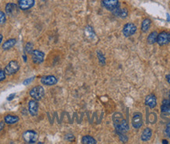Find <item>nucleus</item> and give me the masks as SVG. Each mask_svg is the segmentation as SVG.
I'll list each match as a JSON object with an SVG mask.
<instances>
[{
    "label": "nucleus",
    "instance_id": "f257e3e1",
    "mask_svg": "<svg viewBox=\"0 0 170 144\" xmlns=\"http://www.w3.org/2000/svg\"><path fill=\"white\" fill-rule=\"evenodd\" d=\"M113 122L117 132L124 133L128 132L129 129L127 121L125 119L123 114L121 113H115L113 115Z\"/></svg>",
    "mask_w": 170,
    "mask_h": 144
},
{
    "label": "nucleus",
    "instance_id": "f03ea898",
    "mask_svg": "<svg viewBox=\"0 0 170 144\" xmlns=\"http://www.w3.org/2000/svg\"><path fill=\"white\" fill-rule=\"evenodd\" d=\"M29 95L32 98H33L36 101H40L44 97V89L42 86L39 85L36 87H34L30 91Z\"/></svg>",
    "mask_w": 170,
    "mask_h": 144
},
{
    "label": "nucleus",
    "instance_id": "7ed1b4c3",
    "mask_svg": "<svg viewBox=\"0 0 170 144\" xmlns=\"http://www.w3.org/2000/svg\"><path fill=\"white\" fill-rule=\"evenodd\" d=\"M20 69V65L17 61H10L8 65L5 67V72L7 75H13L18 72Z\"/></svg>",
    "mask_w": 170,
    "mask_h": 144
},
{
    "label": "nucleus",
    "instance_id": "20e7f679",
    "mask_svg": "<svg viewBox=\"0 0 170 144\" xmlns=\"http://www.w3.org/2000/svg\"><path fill=\"white\" fill-rule=\"evenodd\" d=\"M38 135L35 131L29 130L23 133V139L28 143H35L37 140Z\"/></svg>",
    "mask_w": 170,
    "mask_h": 144
},
{
    "label": "nucleus",
    "instance_id": "39448f33",
    "mask_svg": "<svg viewBox=\"0 0 170 144\" xmlns=\"http://www.w3.org/2000/svg\"><path fill=\"white\" fill-rule=\"evenodd\" d=\"M102 4L107 10L111 12L120 7L118 0H102Z\"/></svg>",
    "mask_w": 170,
    "mask_h": 144
},
{
    "label": "nucleus",
    "instance_id": "423d86ee",
    "mask_svg": "<svg viewBox=\"0 0 170 144\" xmlns=\"http://www.w3.org/2000/svg\"><path fill=\"white\" fill-rule=\"evenodd\" d=\"M137 31V27L133 23H127L123 28V34L126 37L134 35Z\"/></svg>",
    "mask_w": 170,
    "mask_h": 144
},
{
    "label": "nucleus",
    "instance_id": "0eeeda50",
    "mask_svg": "<svg viewBox=\"0 0 170 144\" xmlns=\"http://www.w3.org/2000/svg\"><path fill=\"white\" fill-rule=\"evenodd\" d=\"M132 124L133 128H140L143 125V115L140 113H135L132 120Z\"/></svg>",
    "mask_w": 170,
    "mask_h": 144
},
{
    "label": "nucleus",
    "instance_id": "6e6552de",
    "mask_svg": "<svg viewBox=\"0 0 170 144\" xmlns=\"http://www.w3.org/2000/svg\"><path fill=\"white\" fill-rule=\"evenodd\" d=\"M32 59L35 64L42 63L44 60V53L40 50H33L32 53Z\"/></svg>",
    "mask_w": 170,
    "mask_h": 144
},
{
    "label": "nucleus",
    "instance_id": "1a4fd4ad",
    "mask_svg": "<svg viewBox=\"0 0 170 144\" xmlns=\"http://www.w3.org/2000/svg\"><path fill=\"white\" fill-rule=\"evenodd\" d=\"M18 8L19 7L17 4L14 2H10V3H7L6 6V12L9 16H15L16 14H18Z\"/></svg>",
    "mask_w": 170,
    "mask_h": 144
},
{
    "label": "nucleus",
    "instance_id": "9d476101",
    "mask_svg": "<svg viewBox=\"0 0 170 144\" xmlns=\"http://www.w3.org/2000/svg\"><path fill=\"white\" fill-rule=\"evenodd\" d=\"M35 0H18V7L22 10H27L33 7Z\"/></svg>",
    "mask_w": 170,
    "mask_h": 144
},
{
    "label": "nucleus",
    "instance_id": "9b49d317",
    "mask_svg": "<svg viewBox=\"0 0 170 144\" xmlns=\"http://www.w3.org/2000/svg\"><path fill=\"white\" fill-rule=\"evenodd\" d=\"M39 110V104L36 100H31L29 102V112L32 116H36L38 114Z\"/></svg>",
    "mask_w": 170,
    "mask_h": 144
},
{
    "label": "nucleus",
    "instance_id": "f8f14e48",
    "mask_svg": "<svg viewBox=\"0 0 170 144\" xmlns=\"http://www.w3.org/2000/svg\"><path fill=\"white\" fill-rule=\"evenodd\" d=\"M58 79L54 76H47L41 78V83L46 86H53L56 84Z\"/></svg>",
    "mask_w": 170,
    "mask_h": 144
},
{
    "label": "nucleus",
    "instance_id": "ddd939ff",
    "mask_svg": "<svg viewBox=\"0 0 170 144\" xmlns=\"http://www.w3.org/2000/svg\"><path fill=\"white\" fill-rule=\"evenodd\" d=\"M157 43L160 46H164L169 43V34L166 32H162L158 35Z\"/></svg>",
    "mask_w": 170,
    "mask_h": 144
},
{
    "label": "nucleus",
    "instance_id": "4468645a",
    "mask_svg": "<svg viewBox=\"0 0 170 144\" xmlns=\"http://www.w3.org/2000/svg\"><path fill=\"white\" fill-rule=\"evenodd\" d=\"M146 106L150 107V109H154L157 106V98L155 95H149L145 99Z\"/></svg>",
    "mask_w": 170,
    "mask_h": 144
},
{
    "label": "nucleus",
    "instance_id": "2eb2a0df",
    "mask_svg": "<svg viewBox=\"0 0 170 144\" xmlns=\"http://www.w3.org/2000/svg\"><path fill=\"white\" fill-rule=\"evenodd\" d=\"M161 113L165 115H170V100L165 99L162 102L161 106Z\"/></svg>",
    "mask_w": 170,
    "mask_h": 144
},
{
    "label": "nucleus",
    "instance_id": "dca6fc26",
    "mask_svg": "<svg viewBox=\"0 0 170 144\" xmlns=\"http://www.w3.org/2000/svg\"><path fill=\"white\" fill-rule=\"evenodd\" d=\"M113 14L117 17H119L121 18H126L128 15V11L126 8H124V9H121V7H118L115 10L113 11Z\"/></svg>",
    "mask_w": 170,
    "mask_h": 144
},
{
    "label": "nucleus",
    "instance_id": "f3484780",
    "mask_svg": "<svg viewBox=\"0 0 170 144\" xmlns=\"http://www.w3.org/2000/svg\"><path fill=\"white\" fill-rule=\"evenodd\" d=\"M19 121V117L18 116H14V115H7L4 117L5 123L7 124H14Z\"/></svg>",
    "mask_w": 170,
    "mask_h": 144
},
{
    "label": "nucleus",
    "instance_id": "a211bd4d",
    "mask_svg": "<svg viewBox=\"0 0 170 144\" xmlns=\"http://www.w3.org/2000/svg\"><path fill=\"white\" fill-rule=\"evenodd\" d=\"M151 135H152V131H151V129L149 128H145V129L143 130V132H142L141 140H143V141H144V142L148 141V140H150Z\"/></svg>",
    "mask_w": 170,
    "mask_h": 144
},
{
    "label": "nucleus",
    "instance_id": "6ab92c4d",
    "mask_svg": "<svg viewBox=\"0 0 170 144\" xmlns=\"http://www.w3.org/2000/svg\"><path fill=\"white\" fill-rule=\"evenodd\" d=\"M17 43V40L15 39H10L8 40H7L3 44H2V50H7L12 48Z\"/></svg>",
    "mask_w": 170,
    "mask_h": 144
},
{
    "label": "nucleus",
    "instance_id": "aec40b11",
    "mask_svg": "<svg viewBox=\"0 0 170 144\" xmlns=\"http://www.w3.org/2000/svg\"><path fill=\"white\" fill-rule=\"evenodd\" d=\"M150 25H151V20L148 18H146L143 20L141 25V30L143 32H147L149 30L150 27Z\"/></svg>",
    "mask_w": 170,
    "mask_h": 144
},
{
    "label": "nucleus",
    "instance_id": "412c9836",
    "mask_svg": "<svg viewBox=\"0 0 170 144\" xmlns=\"http://www.w3.org/2000/svg\"><path fill=\"white\" fill-rule=\"evenodd\" d=\"M85 35L90 39H93L95 38V33L94 32V29L91 26L86 27V29H85Z\"/></svg>",
    "mask_w": 170,
    "mask_h": 144
},
{
    "label": "nucleus",
    "instance_id": "4be33fe9",
    "mask_svg": "<svg viewBox=\"0 0 170 144\" xmlns=\"http://www.w3.org/2000/svg\"><path fill=\"white\" fill-rule=\"evenodd\" d=\"M82 143L84 144H95L97 143L96 140L90 135H85L82 138Z\"/></svg>",
    "mask_w": 170,
    "mask_h": 144
},
{
    "label": "nucleus",
    "instance_id": "5701e85b",
    "mask_svg": "<svg viewBox=\"0 0 170 144\" xmlns=\"http://www.w3.org/2000/svg\"><path fill=\"white\" fill-rule=\"evenodd\" d=\"M158 32H153L148 36L147 37V43L149 44H154L157 42V38H158Z\"/></svg>",
    "mask_w": 170,
    "mask_h": 144
},
{
    "label": "nucleus",
    "instance_id": "b1692460",
    "mask_svg": "<svg viewBox=\"0 0 170 144\" xmlns=\"http://www.w3.org/2000/svg\"><path fill=\"white\" fill-rule=\"evenodd\" d=\"M97 56H98V58L99 60V62H100L102 65H105L106 64V58L104 55H103V53H101L100 51L97 52Z\"/></svg>",
    "mask_w": 170,
    "mask_h": 144
},
{
    "label": "nucleus",
    "instance_id": "393cba45",
    "mask_svg": "<svg viewBox=\"0 0 170 144\" xmlns=\"http://www.w3.org/2000/svg\"><path fill=\"white\" fill-rule=\"evenodd\" d=\"M25 50L28 54H32V51H33V44L32 43H28L25 46Z\"/></svg>",
    "mask_w": 170,
    "mask_h": 144
},
{
    "label": "nucleus",
    "instance_id": "a878e982",
    "mask_svg": "<svg viewBox=\"0 0 170 144\" xmlns=\"http://www.w3.org/2000/svg\"><path fill=\"white\" fill-rule=\"evenodd\" d=\"M117 132V135H118L120 140L122 141L123 143H126L128 141V137L125 135H124L123 132Z\"/></svg>",
    "mask_w": 170,
    "mask_h": 144
},
{
    "label": "nucleus",
    "instance_id": "bb28decb",
    "mask_svg": "<svg viewBox=\"0 0 170 144\" xmlns=\"http://www.w3.org/2000/svg\"><path fill=\"white\" fill-rule=\"evenodd\" d=\"M7 18H6V14L2 11L0 10V25H3L6 22Z\"/></svg>",
    "mask_w": 170,
    "mask_h": 144
},
{
    "label": "nucleus",
    "instance_id": "cd10ccee",
    "mask_svg": "<svg viewBox=\"0 0 170 144\" xmlns=\"http://www.w3.org/2000/svg\"><path fill=\"white\" fill-rule=\"evenodd\" d=\"M166 134L167 135L169 138L170 139V121L169 122L167 125H166Z\"/></svg>",
    "mask_w": 170,
    "mask_h": 144
},
{
    "label": "nucleus",
    "instance_id": "c85d7f7f",
    "mask_svg": "<svg viewBox=\"0 0 170 144\" xmlns=\"http://www.w3.org/2000/svg\"><path fill=\"white\" fill-rule=\"evenodd\" d=\"M6 72L3 70H0V81L4 80L6 79Z\"/></svg>",
    "mask_w": 170,
    "mask_h": 144
},
{
    "label": "nucleus",
    "instance_id": "c756f323",
    "mask_svg": "<svg viewBox=\"0 0 170 144\" xmlns=\"http://www.w3.org/2000/svg\"><path fill=\"white\" fill-rule=\"evenodd\" d=\"M65 139L71 142V141L74 140L75 137H74V135L73 134H67V135H65Z\"/></svg>",
    "mask_w": 170,
    "mask_h": 144
},
{
    "label": "nucleus",
    "instance_id": "7c9ffc66",
    "mask_svg": "<svg viewBox=\"0 0 170 144\" xmlns=\"http://www.w3.org/2000/svg\"><path fill=\"white\" fill-rule=\"evenodd\" d=\"M34 78H35V77H31V78H29V79L25 80L23 82V84H24V85H28L29 83H31L32 81L33 80Z\"/></svg>",
    "mask_w": 170,
    "mask_h": 144
},
{
    "label": "nucleus",
    "instance_id": "2f4dec72",
    "mask_svg": "<svg viewBox=\"0 0 170 144\" xmlns=\"http://www.w3.org/2000/svg\"><path fill=\"white\" fill-rule=\"evenodd\" d=\"M4 127H5V121L0 122V132L4 128Z\"/></svg>",
    "mask_w": 170,
    "mask_h": 144
},
{
    "label": "nucleus",
    "instance_id": "473e14b6",
    "mask_svg": "<svg viewBox=\"0 0 170 144\" xmlns=\"http://www.w3.org/2000/svg\"><path fill=\"white\" fill-rule=\"evenodd\" d=\"M16 95V94L15 93H14V94H12V95H9V96H8V98H7V100H12V99H14V97Z\"/></svg>",
    "mask_w": 170,
    "mask_h": 144
},
{
    "label": "nucleus",
    "instance_id": "72a5a7b5",
    "mask_svg": "<svg viewBox=\"0 0 170 144\" xmlns=\"http://www.w3.org/2000/svg\"><path fill=\"white\" fill-rule=\"evenodd\" d=\"M166 80H167V82L169 83H170V73L166 76Z\"/></svg>",
    "mask_w": 170,
    "mask_h": 144
},
{
    "label": "nucleus",
    "instance_id": "f704fd0d",
    "mask_svg": "<svg viewBox=\"0 0 170 144\" xmlns=\"http://www.w3.org/2000/svg\"><path fill=\"white\" fill-rule=\"evenodd\" d=\"M2 34H0V44L2 43Z\"/></svg>",
    "mask_w": 170,
    "mask_h": 144
},
{
    "label": "nucleus",
    "instance_id": "c9c22d12",
    "mask_svg": "<svg viewBox=\"0 0 170 144\" xmlns=\"http://www.w3.org/2000/svg\"><path fill=\"white\" fill-rule=\"evenodd\" d=\"M162 143H168V141H167V140H163V141H162Z\"/></svg>",
    "mask_w": 170,
    "mask_h": 144
},
{
    "label": "nucleus",
    "instance_id": "e433bc0d",
    "mask_svg": "<svg viewBox=\"0 0 170 144\" xmlns=\"http://www.w3.org/2000/svg\"><path fill=\"white\" fill-rule=\"evenodd\" d=\"M23 58L25 59V61H27V60H26V56H25V55H24V56H23Z\"/></svg>",
    "mask_w": 170,
    "mask_h": 144
},
{
    "label": "nucleus",
    "instance_id": "4c0bfd02",
    "mask_svg": "<svg viewBox=\"0 0 170 144\" xmlns=\"http://www.w3.org/2000/svg\"><path fill=\"white\" fill-rule=\"evenodd\" d=\"M169 41L170 42V34H169Z\"/></svg>",
    "mask_w": 170,
    "mask_h": 144
},
{
    "label": "nucleus",
    "instance_id": "58836bf2",
    "mask_svg": "<svg viewBox=\"0 0 170 144\" xmlns=\"http://www.w3.org/2000/svg\"><path fill=\"white\" fill-rule=\"evenodd\" d=\"M169 100H170V93H169Z\"/></svg>",
    "mask_w": 170,
    "mask_h": 144
},
{
    "label": "nucleus",
    "instance_id": "ea45409f",
    "mask_svg": "<svg viewBox=\"0 0 170 144\" xmlns=\"http://www.w3.org/2000/svg\"><path fill=\"white\" fill-rule=\"evenodd\" d=\"M42 1H45V0H42Z\"/></svg>",
    "mask_w": 170,
    "mask_h": 144
}]
</instances>
